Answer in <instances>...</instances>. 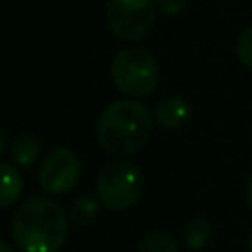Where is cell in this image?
I'll use <instances>...</instances> for the list:
<instances>
[{"label": "cell", "instance_id": "obj_11", "mask_svg": "<svg viewBox=\"0 0 252 252\" xmlns=\"http://www.w3.org/2000/svg\"><path fill=\"white\" fill-rule=\"evenodd\" d=\"M22 192V177L18 173L16 164L11 161H2V201H0V208H11L18 201Z\"/></svg>", "mask_w": 252, "mask_h": 252}, {"label": "cell", "instance_id": "obj_8", "mask_svg": "<svg viewBox=\"0 0 252 252\" xmlns=\"http://www.w3.org/2000/svg\"><path fill=\"white\" fill-rule=\"evenodd\" d=\"M7 151H9V161L11 164L20 166V168H29L40 157V139L31 133H22L13 139Z\"/></svg>", "mask_w": 252, "mask_h": 252}, {"label": "cell", "instance_id": "obj_3", "mask_svg": "<svg viewBox=\"0 0 252 252\" xmlns=\"http://www.w3.org/2000/svg\"><path fill=\"white\" fill-rule=\"evenodd\" d=\"M111 78L124 95L146 97L159 84V64L146 49L124 47L111 60Z\"/></svg>", "mask_w": 252, "mask_h": 252}, {"label": "cell", "instance_id": "obj_13", "mask_svg": "<svg viewBox=\"0 0 252 252\" xmlns=\"http://www.w3.org/2000/svg\"><path fill=\"white\" fill-rule=\"evenodd\" d=\"M237 58L246 69L252 71V27L244 29L237 38Z\"/></svg>", "mask_w": 252, "mask_h": 252}, {"label": "cell", "instance_id": "obj_17", "mask_svg": "<svg viewBox=\"0 0 252 252\" xmlns=\"http://www.w3.org/2000/svg\"><path fill=\"white\" fill-rule=\"evenodd\" d=\"M248 250L252 252V232H250V237H248Z\"/></svg>", "mask_w": 252, "mask_h": 252}, {"label": "cell", "instance_id": "obj_9", "mask_svg": "<svg viewBox=\"0 0 252 252\" xmlns=\"http://www.w3.org/2000/svg\"><path fill=\"white\" fill-rule=\"evenodd\" d=\"M213 232H215L213 221L201 217V215H197V217H190L184 223L182 237H184V244H186L188 250H201L213 239Z\"/></svg>", "mask_w": 252, "mask_h": 252}, {"label": "cell", "instance_id": "obj_15", "mask_svg": "<svg viewBox=\"0 0 252 252\" xmlns=\"http://www.w3.org/2000/svg\"><path fill=\"white\" fill-rule=\"evenodd\" d=\"M246 204H248V208L252 210V177H250L248 186H246Z\"/></svg>", "mask_w": 252, "mask_h": 252}, {"label": "cell", "instance_id": "obj_16", "mask_svg": "<svg viewBox=\"0 0 252 252\" xmlns=\"http://www.w3.org/2000/svg\"><path fill=\"white\" fill-rule=\"evenodd\" d=\"M0 252H16V250H13V246H11V244L2 241V244H0Z\"/></svg>", "mask_w": 252, "mask_h": 252}, {"label": "cell", "instance_id": "obj_1", "mask_svg": "<svg viewBox=\"0 0 252 252\" xmlns=\"http://www.w3.org/2000/svg\"><path fill=\"white\" fill-rule=\"evenodd\" d=\"M69 213L49 197H31L11 219V239L22 252H58L69 237Z\"/></svg>", "mask_w": 252, "mask_h": 252}, {"label": "cell", "instance_id": "obj_2", "mask_svg": "<svg viewBox=\"0 0 252 252\" xmlns=\"http://www.w3.org/2000/svg\"><path fill=\"white\" fill-rule=\"evenodd\" d=\"M155 115L139 100H118L102 111L95 126L97 144L113 157L139 153L153 135Z\"/></svg>", "mask_w": 252, "mask_h": 252}, {"label": "cell", "instance_id": "obj_6", "mask_svg": "<svg viewBox=\"0 0 252 252\" xmlns=\"http://www.w3.org/2000/svg\"><path fill=\"white\" fill-rule=\"evenodd\" d=\"M82 177V161L78 153L58 146L42 159L38 168V184L49 195H66L78 186Z\"/></svg>", "mask_w": 252, "mask_h": 252}, {"label": "cell", "instance_id": "obj_7", "mask_svg": "<svg viewBox=\"0 0 252 252\" xmlns=\"http://www.w3.org/2000/svg\"><path fill=\"white\" fill-rule=\"evenodd\" d=\"M155 122L161 128L170 130H182L190 124L192 120V106L184 95H166L155 104Z\"/></svg>", "mask_w": 252, "mask_h": 252}, {"label": "cell", "instance_id": "obj_4", "mask_svg": "<svg viewBox=\"0 0 252 252\" xmlns=\"http://www.w3.org/2000/svg\"><path fill=\"white\" fill-rule=\"evenodd\" d=\"M97 199L109 210H128L144 195V173L124 157L106 164L95 182Z\"/></svg>", "mask_w": 252, "mask_h": 252}, {"label": "cell", "instance_id": "obj_14", "mask_svg": "<svg viewBox=\"0 0 252 252\" xmlns=\"http://www.w3.org/2000/svg\"><path fill=\"white\" fill-rule=\"evenodd\" d=\"M188 4H190V0H157V9L166 18L179 16L182 11H186Z\"/></svg>", "mask_w": 252, "mask_h": 252}, {"label": "cell", "instance_id": "obj_12", "mask_svg": "<svg viewBox=\"0 0 252 252\" xmlns=\"http://www.w3.org/2000/svg\"><path fill=\"white\" fill-rule=\"evenodd\" d=\"M135 252H179V246H177V239L170 232L157 230V232H148L137 244Z\"/></svg>", "mask_w": 252, "mask_h": 252}, {"label": "cell", "instance_id": "obj_5", "mask_svg": "<svg viewBox=\"0 0 252 252\" xmlns=\"http://www.w3.org/2000/svg\"><path fill=\"white\" fill-rule=\"evenodd\" d=\"M157 11V0H109L106 27L118 40L137 42L151 33Z\"/></svg>", "mask_w": 252, "mask_h": 252}, {"label": "cell", "instance_id": "obj_10", "mask_svg": "<svg viewBox=\"0 0 252 252\" xmlns=\"http://www.w3.org/2000/svg\"><path fill=\"white\" fill-rule=\"evenodd\" d=\"M102 210V201L91 195H80L71 201L69 206V219L75 226H91Z\"/></svg>", "mask_w": 252, "mask_h": 252}]
</instances>
